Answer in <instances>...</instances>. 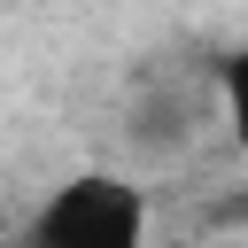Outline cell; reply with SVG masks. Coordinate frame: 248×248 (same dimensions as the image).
<instances>
[{"label":"cell","mask_w":248,"mask_h":248,"mask_svg":"<svg viewBox=\"0 0 248 248\" xmlns=\"http://www.w3.org/2000/svg\"><path fill=\"white\" fill-rule=\"evenodd\" d=\"M23 248H147V194L124 170H78L23 217Z\"/></svg>","instance_id":"6da1fadb"},{"label":"cell","mask_w":248,"mask_h":248,"mask_svg":"<svg viewBox=\"0 0 248 248\" xmlns=\"http://www.w3.org/2000/svg\"><path fill=\"white\" fill-rule=\"evenodd\" d=\"M202 108H209L202 85H186V78H155V85H140V101L124 108V140H132L140 155L170 163V155H186V147L202 140Z\"/></svg>","instance_id":"7a4b0ae2"},{"label":"cell","mask_w":248,"mask_h":248,"mask_svg":"<svg viewBox=\"0 0 248 248\" xmlns=\"http://www.w3.org/2000/svg\"><path fill=\"white\" fill-rule=\"evenodd\" d=\"M217 108H225V132L248 147V46H232L217 62Z\"/></svg>","instance_id":"3957f363"},{"label":"cell","mask_w":248,"mask_h":248,"mask_svg":"<svg viewBox=\"0 0 248 248\" xmlns=\"http://www.w3.org/2000/svg\"><path fill=\"white\" fill-rule=\"evenodd\" d=\"M225 225H248V194H232V202H225Z\"/></svg>","instance_id":"277c9868"}]
</instances>
